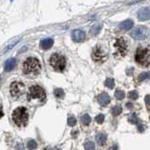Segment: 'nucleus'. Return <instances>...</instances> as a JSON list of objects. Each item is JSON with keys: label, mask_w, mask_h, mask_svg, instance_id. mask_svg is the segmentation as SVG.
<instances>
[{"label": "nucleus", "mask_w": 150, "mask_h": 150, "mask_svg": "<svg viewBox=\"0 0 150 150\" xmlns=\"http://www.w3.org/2000/svg\"><path fill=\"white\" fill-rule=\"evenodd\" d=\"M40 63L35 57H28L23 65V71L28 76H37L40 72Z\"/></svg>", "instance_id": "nucleus-1"}, {"label": "nucleus", "mask_w": 150, "mask_h": 150, "mask_svg": "<svg viewBox=\"0 0 150 150\" xmlns=\"http://www.w3.org/2000/svg\"><path fill=\"white\" fill-rule=\"evenodd\" d=\"M135 61L143 67L150 65V47L140 46L135 52Z\"/></svg>", "instance_id": "nucleus-2"}, {"label": "nucleus", "mask_w": 150, "mask_h": 150, "mask_svg": "<svg viewBox=\"0 0 150 150\" xmlns=\"http://www.w3.org/2000/svg\"><path fill=\"white\" fill-rule=\"evenodd\" d=\"M12 119L14 123L19 127L25 126L28 120V113L25 107H18L12 113Z\"/></svg>", "instance_id": "nucleus-3"}, {"label": "nucleus", "mask_w": 150, "mask_h": 150, "mask_svg": "<svg viewBox=\"0 0 150 150\" xmlns=\"http://www.w3.org/2000/svg\"><path fill=\"white\" fill-rule=\"evenodd\" d=\"M114 48L115 52L114 53V55L117 57L126 55L128 52V41L125 38H118L114 43Z\"/></svg>", "instance_id": "nucleus-4"}, {"label": "nucleus", "mask_w": 150, "mask_h": 150, "mask_svg": "<svg viewBox=\"0 0 150 150\" xmlns=\"http://www.w3.org/2000/svg\"><path fill=\"white\" fill-rule=\"evenodd\" d=\"M50 65L57 71H63L66 68V58L59 54H52L50 57Z\"/></svg>", "instance_id": "nucleus-5"}, {"label": "nucleus", "mask_w": 150, "mask_h": 150, "mask_svg": "<svg viewBox=\"0 0 150 150\" xmlns=\"http://www.w3.org/2000/svg\"><path fill=\"white\" fill-rule=\"evenodd\" d=\"M46 98V94L42 87H40L38 85H32L29 88L28 91V99H40L41 101Z\"/></svg>", "instance_id": "nucleus-6"}, {"label": "nucleus", "mask_w": 150, "mask_h": 150, "mask_svg": "<svg viewBox=\"0 0 150 150\" xmlns=\"http://www.w3.org/2000/svg\"><path fill=\"white\" fill-rule=\"evenodd\" d=\"M131 37L135 40H145L148 37L149 35V31H148L147 28L143 26H138L136 28L131 31Z\"/></svg>", "instance_id": "nucleus-7"}, {"label": "nucleus", "mask_w": 150, "mask_h": 150, "mask_svg": "<svg viewBox=\"0 0 150 150\" xmlns=\"http://www.w3.org/2000/svg\"><path fill=\"white\" fill-rule=\"evenodd\" d=\"M92 57L94 59V61L99 63H102L105 61V59L107 58V54L104 52V50L101 47V46H97L94 48L93 50V53H92Z\"/></svg>", "instance_id": "nucleus-8"}, {"label": "nucleus", "mask_w": 150, "mask_h": 150, "mask_svg": "<svg viewBox=\"0 0 150 150\" xmlns=\"http://www.w3.org/2000/svg\"><path fill=\"white\" fill-rule=\"evenodd\" d=\"M25 91V85L21 82H13L10 85V94L11 96L18 98L21 95H23Z\"/></svg>", "instance_id": "nucleus-9"}, {"label": "nucleus", "mask_w": 150, "mask_h": 150, "mask_svg": "<svg viewBox=\"0 0 150 150\" xmlns=\"http://www.w3.org/2000/svg\"><path fill=\"white\" fill-rule=\"evenodd\" d=\"M71 37L74 41L80 42V41H83L85 38V31H83V30H81V29H75L72 31Z\"/></svg>", "instance_id": "nucleus-10"}, {"label": "nucleus", "mask_w": 150, "mask_h": 150, "mask_svg": "<svg viewBox=\"0 0 150 150\" xmlns=\"http://www.w3.org/2000/svg\"><path fill=\"white\" fill-rule=\"evenodd\" d=\"M138 19L140 21H147L150 19V9L148 8H143L138 11Z\"/></svg>", "instance_id": "nucleus-11"}, {"label": "nucleus", "mask_w": 150, "mask_h": 150, "mask_svg": "<svg viewBox=\"0 0 150 150\" xmlns=\"http://www.w3.org/2000/svg\"><path fill=\"white\" fill-rule=\"evenodd\" d=\"M98 101H99V103L101 106H106L108 103L110 102L111 99L108 94H106V93H101V94L99 96Z\"/></svg>", "instance_id": "nucleus-12"}, {"label": "nucleus", "mask_w": 150, "mask_h": 150, "mask_svg": "<svg viewBox=\"0 0 150 150\" xmlns=\"http://www.w3.org/2000/svg\"><path fill=\"white\" fill-rule=\"evenodd\" d=\"M40 47L42 48V49H44V50L50 49V48L54 45V40H53V38H45V40H42L41 41H40Z\"/></svg>", "instance_id": "nucleus-13"}, {"label": "nucleus", "mask_w": 150, "mask_h": 150, "mask_svg": "<svg viewBox=\"0 0 150 150\" xmlns=\"http://www.w3.org/2000/svg\"><path fill=\"white\" fill-rule=\"evenodd\" d=\"M16 66V59L15 58H9L5 63V70L6 71H10L15 68Z\"/></svg>", "instance_id": "nucleus-14"}, {"label": "nucleus", "mask_w": 150, "mask_h": 150, "mask_svg": "<svg viewBox=\"0 0 150 150\" xmlns=\"http://www.w3.org/2000/svg\"><path fill=\"white\" fill-rule=\"evenodd\" d=\"M132 26H133V21L132 20H126V21H124V22H122L120 25H118L119 29L125 30V31L126 30L130 29Z\"/></svg>", "instance_id": "nucleus-15"}, {"label": "nucleus", "mask_w": 150, "mask_h": 150, "mask_svg": "<svg viewBox=\"0 0 150 150\" xmlns=\"http://www.w3.org/2000/svg\"><path fill=\"white\" fill-rule=\"evenodd\" d=\"M106 140H107V136L104 133H99V134L96 136V141L98 142L99 145L103 146L104 143H106Z\"/></svg>", "instance_id": "nucleus-16"}, {"label": "nucleus", "mask_w": 150, "mask_h": 150, "mask_svg": "<svg viewBox=\"0 0 150 150\" xmlns=\"http://www.w3.org/2000/svg\"><path fill=\"white\" fill-rule=\"evenodd\" d=\"M81 122H82V124L85 126L89 125V123L91 122V117H90L87 114H84L83 116L81 117Z\"/></svg>", "instance_id": "nucleus-17"}, {"label": "nucleus", "mask_w": 150, "mask_h": 150, "mask_svg": "<svg viewBox=\"0 0 150 150\" xmlns=\"http://www.w3.org/2000/svg\"><path fill=\"white\" fill-rule=\"evenodd\" d=\"M101 29V25H99V24H97V25H94L93 26L91 27V29H90V33L92 35H97V34L99 33Z\"/></svg>", "instance_id": "nucleus-18"}, {"label": "nucleus", "mask_w": 150, "mask_h": 150, "mask_svg": "<svg viewBox=\"0 0 150 150\" xmlns=\"http://www.w3.org/2000/svg\"><path fill=\"white\" fill-rule=\"evenodd\" d=\"M122 113V107L119 105H116V106H114V107L112 108V114L113 115H119V114Z\"/></svg>", "instance_id": "nucleus-19"}, {"label": "nucleus", "mask_w": 150, "mask_h": 150, "mask_svg": "<svg viewBox=\"0 0 150 150\" xmlns=\"http://www.w3.org/2000/svg\"><path fill=\"white\" fill-rule=\"evenodd\" d=\"M114 96H115V98H116L117 99H123L124 98H125V93L121 89H117L116 91H115V93H114Z\"/></svg>", "instance_id": "nucleus-20"}, {"label": "nucleus", "mask_w": 150, "mask_h": 150, "mask_svg": "<svg viewBox=\"0 0 150 150\" xmlns=\"http://www.w3.org/2000/svg\"><path fill=\"white\" fill-rule=\"evenodd\" d=\"M38 145H37L36 141H34V140H29V141L27 142V148L30 150H33V149H36Z\"/></svg>", "instance_id": "nucleus-21"}, {"label": "nucleus", "mask_w": 150, "mask_h": 150, "mask_svg": "<svg viewBox=\"0 0 150 150\" xmlns=\"http://www.w3.org/2000/svg\"><path fill=\"white\" fill-rule=\"evenodd\" d=\"M85 150H95V143L92 141H87L85 145Z\"/></svg>", "instance_id": "nucleus-22"}, {"label": "nucleus", "mask_w": 150, "mask_h": 150, "mask_svg": "<svg viewBox=\"0 0 150 150\" xmlns=\"http://www.w3.org/2000/svg\"><path fill=\"white\" fill-rule=\"evenodd\" d=\"M148 78H150V72H143V73H141L139 75L138 80H139L140 82H142V81L146 80V79H148Z\"/></svg>", "instance_id": "nucleus-23"}, {"label": "nucleus", "mask_w": 150, "mask_h": 150, "mask_svg": "<svg viewBox=\"0 0 150 150\" xmlns=\"http://www.w3.org/2000/svg\"><path fill=\"white\" fill-rule=\"evenodd\" d=\"M54 96H55L56 98L61 99V98H63V97H64V91H63L62 89H60V88H57V89H55L54 91Z\"/></svg>", "instance_id": "nucleus-24"}, {"label": "nucleus", "mask_w": 150, "mask_h": 150, "mask_svg": "<svg viewBox=\"0 0 150 150\" xmlns=\"http://www.w3.org/2000/svg\"><path fill=\"white\" fill-rule=\"evenodd\" d=\"M105 85L107 86V87H109V88H114V79H112V78H108L107 80L105 81Z\"/></svg>", "instance_id": "nucleus-25"}, {"label": "nucleus", "mask_w": 150, "mask_h": 150, "mask_svg": "<svg viewBox=\"0 0 150 150\" xmlns=\"http://www.w3.org/2000/svg\"><path fill=\"white\" fill-rule=\"evenodd\" d=\"M129 121H130L131 124H137L138 123V121H139V119H138V117H137L136 114H132L129 117Z\"/></svg>", "instance_id": "nucleus-26"}, {"label": "nucleus", "mask_w": 150, "mask_h": 150, "mask_svg": "<svg viewBox=\"0 0 150 150\" xmlns=\"http://www.w3.org/2000/svg\"><path fill=\"white\" fill-rule=\"evenodd\" d=\"M104 115H103L102 114H98L96 116V118H95V120L97 121V123H99V124H101V123H103V121H104Z\"/></svg>", "instance_id": "nucleus-27"}, {"label": "nucleus", "mask_w": 150, "mask_h": 150, "mask_svg": "<svg viewBox=\"0 0 150 150\" xmlns=\"http://www.w3.org/2000/svg\"><path fill=\"white\" fill-rule=\"evenodd\" d=\"M129 98H130L131 99H138V93H137V91H135V90L130 91V93H129Z\"/></svg>", "instance_id": "nucleus-28"}, {"label": "nucleus", "mask_w": 150, "mask_h": 150, "mask_svg": "<svg viewBox=\"0 0 150 150\" xmlns=\"http://www.w3.org/2000/svg\"><path fill=\"white\" fill-rule=\"evenodd\" d=\"M76 118L75 117H73V116H70V117H69V119H68V124L70 126H74L75 124H76Z\"/></svg>", "instance_id": "nucleus-29"}, {"label": "nucleus", "mask_w": 150, "mask_h": 150, "mask_svg": "<svg viewBox=\"0 0 150 150\" xmlns=\"http://www.w3.org/2000/svg\"><path fill=\"white\" fill-rule=\"evenodd\" d=\"M145 101H146V104L149 107L150 106V95H146V98H145Z\"/></svg>", "instance_id": "nucleus-30"}, {"label": "nucleus", "mask_w": 150, "mask_h": 150, "mask_svg": "<svg viewBox=\"0 0 150 150\" xmlns=\"http://www.w3.org/2000/svg\"><path fill=\"white\" fill-rule=\"evenodd\" d=\"M24 148H25V146H24L23 143H18L16 146V150H24Z\"/></svg>", "instance_id": "nucleus-31"}, {"label": "nucleus", "mask_w": 150, "mask_h": 150, "mask_svg": "<svg viewBox=\"0 0 150 150\" xmlns=\"http://www.w3.org/2000/svg\"><path fill=\"white\" fill-rule=\"evenodd\" d=\"M3 115H4V113H3V108H2V105H0V118H2Z\"/></svg>", "instance_id": "nucleus-32"}, {"label": "nucleus", "mask_w": 150, "mask_h": 150, "mask_svg": "<svg viewBox=\"0 0 150 150\" xmlns=\"http://www.w3.org/2000/svg\"><path fill=\"white\" fill-rule=\"evenodd\" d=\"M126 105H127V108H129V109H131V108L133 107V106H132V103H130V102H128Z\"/></svg>", "instance_id": "nucleus-33"}, {"label": "nucleus", "mask_w": 150, "mask_h": 150, "mask_svg": "<svg viewBox=\"0 0 150 150\" xmlns=\"http://www.w3.org/2000/svg\"><path fill=\"white\" fill-rule=\"evenodd\" d=\"M138 130H139V131H143V126H142V125H140L139 126V127H138Z\"/></svg>", "instance_id": "nucleus-34"}]
</instances>
